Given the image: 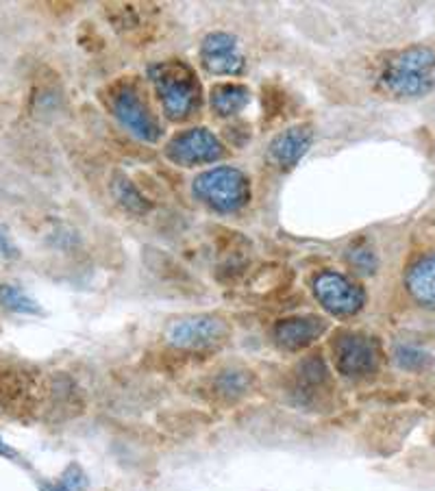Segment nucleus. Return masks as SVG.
Wrapping results in <instances>:
<instances>
[{
  "instance_id": "6",
  "label": "nucleus",
  "mask_w": 435,
  "mask_h": 491,
  "mask_svg": "<svg viewBox=\"0 0 435 491\" xmlns=\"http://www.w3.org/2000/svg\"><path fill=\"white\" fill-rule=\"evenodd\" d=\"M224 146L212 131L196 126L176 133L166 146V157L179 165H201L213 163L222 159Z\"/></svg>"
},
{
  "instance_id": "19",
  "label": "nucleus",
  "mask_w": 435,
  "mask_h": 491,
  "mask_svg": "<svg viewBox=\"0 0 435 491\" xmlns=\"http://www.w3.org/2000/svg\"><path fill=\"white\" fill-rule=\"evenodd\" d=\"M65 487H68L70 491L85 489V476L81 474L79 467H70V470L65 472Z\"/></svg>"
},
{
  "instance_id": "16",
  "label": "nucleus",
  "mask_w": 435,
  "mask_h": 491,
  "mask_svg": "<svg viewBox=\"0 0 435 491\" xmlns=\"http://www.w3.org/2000/svg\"><path fill=\"white\" fill-rule=\"evenodd\" d=\"M249 380L251 377L244 369H227V372L220 374L216 385L222 396H227V398H238V396H242L249 389Z\"/></svg>"
},
{
  "instance_id": "8",
  "label": "nucleus",
  "mask_w": 435,
  "mask_h": 491,
  "mask_svg": "<svg viewBox=\"0 0 435 491\" xmlns=\"http://www.w3.org/2000/svg\"><path fill=\"white\" fill-rule=\"evenodd\" d=\"M335 366L346 377H366L377 369L379 350L374 339L360 333H344L335 339Z\"/></svg>"
},
{
  "instance_id": "4",
  "label": "nucleus",
  "mask_w": 435,
  "mask_h": 491,
  "mask_svg": "<svg viewBox=\"0 0 435 491\" xmlns=\"http://www.w3.org/2000/svg\"><path fill=\"white\" fill-rule=\"evenodd\" d=\"M107 104L115 118H118V123L126 126L135 137L153 143L159 142L162 129H159L155 113L151 112L146 98L142 96L140 87L133 81H118L115 85H112Z\"/></svg>"
},
{
  "instance_id": "9",
  "label": "nucleus",
  "mask_w": 435,
  "mask_h": 491,
  "mask_svg": "<svg viewBox=\"0 0 435 491\" xmlns=\"http://www.w3.org/2000/svg\"><path fill=\"white\" fill-rule=\"evenodd\" d=\"M201 62L212 74L233 76L244 70V57H242L238 40L229 33H209L201 44Z\"/></svg>"
},
{
  "instance_id": "11",
  "label": "nucleus",
  "mask_w": 435,
  "mask_h": 491,
  "mask_svg": "<svg viewBox=\"0 0 435 491\" xmlns=\"http://www.w3.org/2000/svg\"><path fill=\"white\" fill-rule=\"evenodd\" d=\"M327 330V322L322 318H285L274 327V341L285 350H301L313 344Z\"/></svg>"
},
{
  "instance_id": "21",
  "label": "nucleus",
  "mask_w": 435,
  "mask_h": 491,
  "mask_svg": "<svg viewBox=\"0 0 435 491\" xmlns=\"http://www.w3.org/2000/svg\"><path fill=\"white\" fill-rule=\"evenodd\" d=\"M0 455H7V457H14V452H11L7 446L3 444V439H0Z\"/></svg>"
},
{
  "instance_id": "10",
  "label": "nucleus",
  "mask_w": 435,
  "mask_h": 491,
  "mask_svg": "<svg viewBox=\"0 0 435 491\" xmlns=\"http://www.w3.org/2000/svg\"><path fill=\"white\" fill-rule=\"evenodd\" d=\"M313 142V131L307 124L290 126L283 133H279L270 142L268 154L272 159V163H277L279 168L290 170L305 157Z\"/></svg>"
},
{
  "instance_id": "2",
  "label": "nucleus",
  "mask_w": 435,
  "mask_h": 491,
  "mask_svg": "<svg viewBox=\"0 0 435 491\" xmlns=\"http://www.w3.org/2000/svg\"><path fill=\"white\" fill-rule=\"evenodd\" d=\"M148 76H151V83L168 120L183 123L198 112V107H201V83H198L190 65L179 62V59L159 62L148 68Z\"/></svg>"
},
{
  "instance_id": "18",
  "label": "nucleus",
  "mask_w": 435,
  "mask_h": 491,
  "mask_svg": "<svg viewBox=\"0 0 435 491\" xmlns=\"http://www.w3.org/2000/svg\"><path fill=\"white\" fill-rule=\"evenodd\" d=\"M349 261L363 274H371L374 272V268H377V257H374V252L368 250V248H352Z\"/></svg>"
},
{
  "instance_id": "13",
  "label": "nucleus",
  "mask_w": 435,
  "mask_h": 491,
  "mask_svg": "<svg viewBox=\"0 0 435 491\" xmlns=\"http://www.w3.org/2000/svg\"><path fill=\"white\" fill-rule=\"evenodd\" d=\"M251 101V90L240 83H220L212 90V109L220 118L240 113Z\"/></svg>"
},
{
  "instance_id": "7",
  "label": "nucleus",
  "mask_w": 435,
  "mask_h": 491,
  "mask_svg": "<svg viewBox=\"0 0 435 491\" xmlns=\"http://www.w3.org/2000/svg\"><path fill=\"white\" fill-rule=\"evenodd\" d=\"M313 294L333 316H355L366 302V294H363L361 287L338 272L318 274L313 280Z\"/></svg>"
},
{
  "instance_id": "17",
  "label": "nucleus",
  "mask_w": 435,
  "mask_h": 491,
  "mask_svg": "<svg viewBox=\"0 0 435 491\" xmlns=\"http://www.w3.org/2000/svg\"><path fill=\"white\" fill-rule=\"evenodd\" d=\"M396 361H399L400 368L418 369L425 366V363L429 361V357H427V352L411 349V346H400V349L396 350Z\"/></svg>"
},
{
  "instance_id": "5",
  "label": "nucleus",
  "mask_w": 435,
  "mask_h": 491,
  "mask_svg": "<svg viewBox=\"0 0 435 491\" xmlns=\"http://www.w3.org/2000/svg\"><path fill=\"white\" fill-rule=\"evenodd\" d=\"M227 335L229 324L216 316L181 318L166 330L168 344L179 350H209L222 344Z\"/></svg>"
},
{
  "instance_id": "1",
  "label": "nucleus",
  "mask_w": 435,
  "mask_h": 491,
  "mask_svg": "<svg viewBox=\"0 0 435 491\" xmlns=\"http://www.w3.org/2000/svg\"><path fill=\"white\" fill-rule=\"evenodd\" d=\"M381 87L396 98H420L435 90V48L410 46L388 59L381 70Z\"/></svg>"
},
{
  "instance_id": "12",
  "label": "nucleus",
  "mask_w": 435,
  "mask_h": 491,
  "mask_svg": "<svg viewBox=\"0 0 435 491\" xmlns=\"http://www.w3.org/2000/svg\"><path fill=\"white\" fill-rule=\"evenodd\" d=\"M405 287L418 305L435 311V250L420 257L407 270Z\"/></svg>"
},
{
  "instance_id": "22",
  "label": "nucleus",
  "mask_w": 435,
  "mask_h": 491,
  "mask_svg": "<svg viewBox=\"0 0 435 491\" xmlns=\"http://www.w3.org/2000/svg\"><path fill=\"white\" fill-rule=\"evenodd\" d=\"M46 491H70L65 485H51V487H46Z\"/></svg>"
},
{
  "instance_id": "15",
  "label": "nucleus",
  "mask_w": 435,
  "mask_h": 491,
  "mask_svg": "<svg viewBox=\"0 0 435 491\" xmlns=\"http://www.w3.org/2000/svg\"><path fill=\"white\" fill-rule=\"evenodd\" d=\"M0 305L15 313H40V305L14 285H0Z\"/></svg>"
},
{
  "instance_id": "3",
  "label": "nucleus",
  "mask_w": 435,
  "mask_h": 491,
  "mask_svg": "<svg viewBox=\"0 0 435 491\" xmlns=\"http://www.w3.org/2000/svg\"><path fill=\"white\" fill-rule=\"evenodd\" d=\"M194 196L220 213H235L249 205L251 181L238 168L218 165L196 176Z\"/></svg>"
},
{
  "instance_id": "14",
  "label": "nucleus",
  "mask_w": 435,
  "mask_h": 491,
  "mask_svg": "<svg viewBox=\"0 0 435 491\" xmlns=\"http://www.w3.org/2000/svg\"><path fill=\"white\" fill-rule=\"evenodd\" d=\"M112 190H114L115 201H118L120 205H123L129 213L144 215V213H148V209H151V202H148L146 198L142 196V191L137 190L133 183H131V179H126V176H123V174L115 176Z\"/></svg>"
},
{
  "instance_id": "20",
  "label": "nucleus",
  "mask_w": 435,
  "mask_h": 491,
  "mask_svg": "<svg viewBox=\"0 0 435 491\" xmlns=\"http://www.w3.org/2000/svg\"><path fill=\"white\" fill-rule=\"evenodd\" d=\"M0 252H3L5 257H15V255H18L15 246L11 244L7 229H0Z\"/></svg>"
}]
</instances>
